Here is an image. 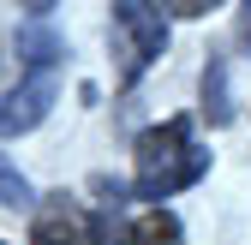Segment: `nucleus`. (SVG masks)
Returning <instances> with one entry per match:
<instances>
[{
  "instance_id": "8",
  "label": "nucleus",
  "mask_w": 251,
  "mask_h": 245,
  "mask_svg": "<svg viewBox=\"0 0 251 245\" xmlns=\"http://www.w3.org/2000/svg\"><path fill=\"white\" fill-rule=\"evenodd\" d=\"M0 203H6V209H30V203H36V192H30V179L6 162V156H0Z\"/></svg>"
},
{
  "instance_id": "9",
  "label": "nucleus",
  "mask_w": 251,
  "mask_h": 245,
  "mask_svg": "<svg viewBox=\"0 0 251 245\" xmlns=\"http://www.w3.org/2000/svg\"><path fill=\"white\" fill-rule=\"evenodd\" d=\"M239 42H251V6H239Z\"/></svg>"
},
{
  "instance_id": "2",
  "label": "nucleus",
  "mask_w": 251,
  "mask_h": 245,
  "mask_svg": "<svg viewBox=\"0 0 251 245\" xmlns=\"http://www.w3.org/2000/svg\"><path fill=\"white\" fill-rule=\"evenodd\" d=\"M168 48V12L162 6H144V0H126L114 6V54H120V90H132L155 54Z\"/></svg>"
},
{
  "instance_id": "4",
  "label": "nucleus",
  "mask_w": 251,
  "mask_h": 245,
  "mask_svg": "<svg viewBox=\"0 0 251 245\" xmlns=\"http://www.w3.org/2000/svg\"><path fill=\"white\" fill-rule=\"evenodd\" d=\"M30 245H96V227H90V216L78 203L54 197L36 209V221H30Z\"/></svg>"
},
{
  "instance_id": "3",
  "label": "nucleus",
  "mask_w": 251,
  "mask_h": 245,
  "mask_svg": "<svg viewBox=\"0 0 251 245\" xmlns=\"http://www.w3.org/2000/svg\"><path fill=\"white\" fill-rule=\"evenodd\" d=\"M54 108V78H30L18 90L0 96V138H18V132H36Z\"/></svg>"
},
{
  "instance_id": "7",
  "label": "nucleus",
  "mask_w": 251,
  "mask_h": 245,
  "mask_svg": "<svg viewBox=\"0 0 251 245\" xmlns=\"http://www.w3.org/2000/svg\"><path fill=\"white\" fill-rule=\"evenodd\" d=\"M203 114H209V126H227V120H233V102H227V66H222V60H209V66H203Z\"/></svg>"
},
{
  "instance_id": "6",
  "label": "nucleus",
  "mask_w": 251,
  "mask_h": 245,
  "mask_svg": "<svg viewBox=\"0 0 251 245\" xmlns=\"http://www.w3.org/2000/svg\"><path fill=\"white\" fill-rule=\"evenodd\" d=\"M179 239H185V227H179L174 209H144V216L126 227L120 245H179Z\"/></svg>"
},
{
  "instance_id": "1",
  "label": "nucleus",
  "mask_w": 251,
  "mask_h": 245,
  "mask_svg": "<svg viewBox=\"0 0 251 245\" xmlns=\"http://www.w3.org/2000/svg\"><path fill=\"white\" fill-rule=\"evenodd\" d=\"M209 173V149L192 144V120L174 114L162 126H150L138 138V197H150V209H162V197L198 186Z\"/></svg>"
},
{
  "instance_id": "10",
  "label": "nucleus",
  "mask_w": 251,
  "mask_h": 245,
  "mask_svg": "<svg viewBox=\"0 0 251 245\" xmlns=\"http://www.w3.org/2000/svg\"><path fill=\"white\" fill-rule=\"evenodd\" d=\"M0 245H6V239H0Z\"/></svg>"
},
{
  "instance_id": "5",
  "label": "nucleus",
  "mask_w": 251,
  "mask_h": 245,
  "mask_svg": "<svg viewBox=\"0 0 251 245\" xmlns=\"http://www.w3.org/2000/svg\"><path fill=\"white\" fill-rule=\"evenodd\" d=\"M18 54H24V66L36 72V78H48L54 60L66 54V42H60L54 24H48V6H30V18L18 24Z\"/></svg>"
}]
</instances>
